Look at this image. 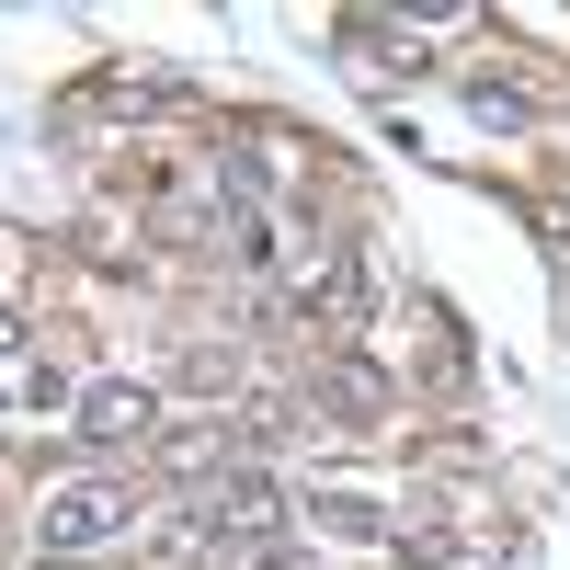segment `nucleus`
<instances>
[{
    "label": "nucleus",
    "mask_w": 570,
    "mask_h": 570,
    "mask_svg": "<svg viewBox=\"0 0 570 570\" xmlns=\"http://www.w3.org/2000/svg\"><path fill=\"white\" fill-rule=\"evenodd\" d=\"M137 525H149V491H137L126 468H80V480H58V491L35 502V548L46 559H104Z\"/></svg>",
    "instance_id": "nucleus-1"
},
{
    "label": "nucleus",
    "mask_w": 570,
    "mask_h": 570,
    "mask_svg": "<svg viewBox=\"0 0 570 570\" xmlns=\"http://www.w3.org/2000/svg\"><path fill=\"white\" fill-rule=\"evenodd\" d=\"M69 434H80V445H104V456L160 445V400L137 389V376H91V389H69Z\"/></svg>",
    "instance_id": "nucleus-2"
},
{
    "label": "nucleus",
    "mask_w": 570,
    "mask_h": 570,
    "mask_svg": "<svg viewBox=\"0 0 570 570\" xmlns=\"http://www.w3.org/2000/svg\"><path fill=\"white\" fill-rule=\"evenodd\" d=\"M285 513H297V502H285L274 468H228V480L206 491V525H217V537H252V548H274V537H285Z\"/></svg>",
    "instance_id": "nucleus-3"
},
{
    "label": "nucleus",
    "mask_w": 570,
    "mask_h": 570,
    "mask_svg": "<svg viewBox=\"0 0 570 570\" xmlns=\"http://www.w3.org/2000/svg\"><path fill=\"white\" fill-rule=\"evenodd\" d=\"M297 320H320V331H365V263H354V240H331V252L297 263Z\"/></svg>",
    "instance_id": "nucleus-4"
},
{
    "label": "nucleus",
    "mask_w": 570,
    "mask_h": 570,
    "mask_svg": "<svg viewBox=\"0 0 570 570\" xmlns=\"http://www.w3.org/2000/svg\"><path fill=\"white\" fill-rule=\"evenodd\" d=\"M160 468H171V480H195V491H217L228 468H240V434H228V422H171V434H160Z\"/></svg>",
    "instance_id": "nucleus-5"
},
{
    "label": "nucleus",
    "mask_w": 570,
    "mask_h": 570,
    "mask_svg": "<svg viewBox=\"0 0 570 570\" xmlns=\"http://www.w3.org/2000/svg\"><path fill=\"white\" fill-rule=\"evenodd\" d=\"M343 58H354L365 80H422V69H434V46H422L411 23H343Z\"/></svg>",
    "instance_id": "nucleus-6"
},
{
    "label": "nucleus",
    "mask_w": 570,
    "mask_h": 570,
    "mask_svg": "<svg viewBox=\"0 0 570 570\" xmlns=\"http://www.w3.org/2000/svg\"><path fill=\"white\" fill-rule=\"evenodd\" d=\"M320 400H331V422H389V376H376L365 354H331L320 365Z\"/></svg>",
    "instance_id": "nucleus-7"
},
{
    "label": "nucleus",
    "mask_w": 570,
    "mask_h": 570,
    "mask_svg": "<svg viewBox=\"0 0 570 570\" xmlns=\"http://www.w3.org/2000/svg\"><path fill=\"white\" fill-rule=\"evenodd\" d=\"M320 537H354V548H400L411 525H400V513L376 502V491H320Z\"/></svg>",
    "instance_id": "nucleus-8"
},
{
    "label": "nucleus",
    "mask_w": 570,
    "mask_h": 570,
    "mask_svg": "<svg viewBox=\"0 0 570 570\" xmlns=\"http://www.w3.org/2000/svg\"><path fill=\"white\" fill-rule=\"evenodd\" d=\"M104 104H115V115H195V91H183V80H137V69H126V80H104Z\"/></svg>",
    "instance_id": "nucleus-9"
},
{
    "label": "nucleus",
    "mask_w": 570,
    "mask_h": 570,
    "mask_svg": "<svg viewBox=\"0 0 570 570\" xmlns=\"http://www.w3.org/2000/svg\"><path fill=\"white\" fill-rule=\"evenodd\" d=\"M58 400V376H46V354L23 343V354H0V411H46Z\"/></svg>",
    "instance_id": "nucleus-10"
},
{
    "label": "nucleus",
    "mask_w": 570,
    "mask_h": 570,
    "mask_svg": "<svg viewBox=\"0 0 570 570\" xmlns=\"http://www.w3.org/2000/svg\"><path fill=\"white\" fill-rule=\"evenodd\" d=\"M468 115H480V126H537V104L513 80H468Z\"/></svg>",
    "instance_id": "nucleus-11"
},
{
    "label": "nucleus",
    "mask_w": 570,
    "mask_h": 570,
    "mask_svg": "<svg viewBox=\"0 0 570 570\" xmlns=\"http://www.w3.org/2000/svg\"><path fill=\"white\" fill-rule=\"evenodd\" d=\"M183 389H195V400H228V389H240V354L195 343V354H183Z\"/></svg>",
    "instance_id": "nucleus-12"
},
{
    "label": "nucleus",
    "mask_w": 570,
    "mask_h": 570,
    "mask_svg": "<svg viewBox=\"0 0 570 570\" xmlns=\"http://www.w3.org/2000/svg\"><path fill=\"white\" fill-rule=\"evenodd\" d=\"M240 570H320V548H297V537H274V548H252Z\"/></svg>",
    "instance_id": "nucleus-13"
},
{
    "label": "nucleus",
    "mask_w": 570,
    "mask_h": 570,
    "mask_svg": "<svg viewBox=\"0 0 570 570\" xmlns=\"http://www.w3.org/2000/svg\"><path fill=\"white\" fill-rule=\"evenodd\" d=\"M0 354H23V320H12V308H0Z\"/></svg>",
    "instance_id": "nucleus-14"
},
{
    "label": "nucleus",
    "mask_w": 570,
    "mask_h": 570,
    "mask_svg": "<svg viewBox=\"0 0 570 570\" xmlns=\"http://www.w3.org/2000/svg\"><path fill=\"white\" fill-rule=\"evenodd\" d=\"M35 570H80V559H35Z\"/></svg>",
    "instance_id": "nucleus-15"
}]
</instances>
